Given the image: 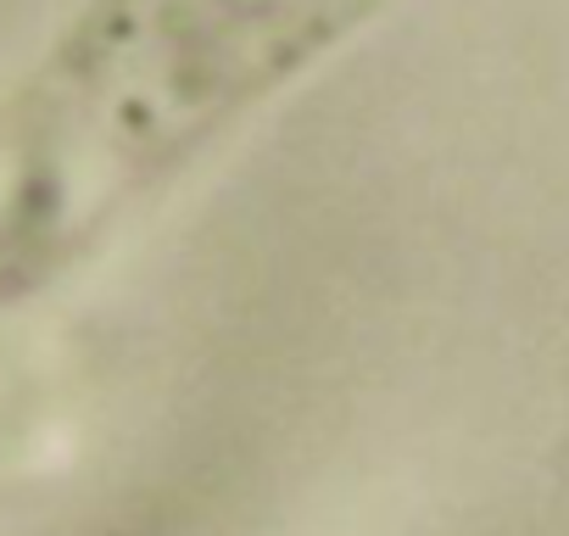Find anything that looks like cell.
Returning a JSON list of instances; mask_svg holds the SVG:
<instances>
[{
  "mask_svg": "<svg viewBox=\"0 0 569 536\" xmlns=\"http://www.w3.org/2000/svg\"><path fill=\"white\" fill-rule=\"evenodd\" d=\"M391 7L84 0L7 118L0 235L18 251L101 235Z\"/></svg>",
  "mask_w": 569,
  "mask_h": 536,
  "instance_id": "1",
  "label": "cell"
}]
</instances>
